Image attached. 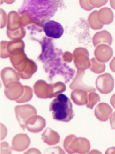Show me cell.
<instances>
[{
	"label": "cell",
	"instance_id": "cell-18",
	"mask_svg": "<svg viewBox=\"0 0 115 154\" xmlns=\"http://www.w3.org/2000/svg\"><path fill=\"white\" fill-rule=\"evenodd\" d=\"M109 119L111 128L115 130V111L112 114Z\"/></svg>",
	"mask_w": 115,
	"mask_h": 154
},
{
	"label": "cell",
	"instance_id": "cell-14",
	"mask_svg": "<svg viewBox=\"0 0 115 154\" xmlns=\"http://www.w3.org/2000/svg\"><path fill=\"white\" fill-rule=\"evenodd\" d=\"M12 149L8 143L6 142H3L1 143L0 154H10Z\"/></svg>",
	"mask_w": 115,
	"mask_h": 154
},
{
	"label": "cell",
	"instance_id": "cell-17",
	"mask_svg": "<svg viewBox=\"0 0 115 154\" xmlns=\"http://www.w3.org/2000/svg\"><path fill=\"white\" fill-rule=\"evenodd\" d=\"M1 140L4 139L6 136L7 130L4 125L1 123Z\"/></svg>",
	"mask_w": 115,
	"mask_h": 154
},
{
	"label": "cell",
	"instance_id": "cell-16",
	"mask_svg": "<svg viewBox=\"0 0 115 154\" xmlns=\"http://www.w3.org/2000/svg\"><path fill=\"white\" fill-rule=\"evenodd\" d=\"M65 153L64 151L59 147L49 148L45 151L46 153Z\"/></svg>",
	"mask_w": 115,
	"mask_h": 154
},
{
	"label": "cell",
	"instance_id": "cell-11",
	"mask_svg": "<svg viewBox=\"0 0 115 154\" xmlns=\"http://www.w3.org/2000/svg\"><path fill=\"white\" fill-rule=\"evenodd\" d=\"M98 11L94 10L91 13L88 17V21L92 28H99L102 27L103 24L100 22L97 17Z\"/></svg>",
	"mask_w": 115,
	"mask_h": 154
},
{
	"label": "cell",
	"instance_id": "cell-12",
	"mask_svg": "<svg viewBox=\"0 0 115 154\" xmlns=\"http://www.w3.org/2000/svg\"><path fill=\"white\" fill-rule=\"evenodd\" d=\"M100 100L99 96L95 93H90L88 95L87 107L92 109L94 106Z\"/></svg>",
	"mask_w": 115,
	"mask_h": 154
},
{
	"label": "cell",
	"instance_id": "cell-22",
	"mask_svg": "<svg viewBox=\"0 0 115 154\" xmlns=\"http://www.w3.org/2000/svg\"><path fill=\"white\" fill-rule=\"evenodd\" d=\"M110 4L111 8L115 10V0H110Z\"/></svg>",
	"mask_w": 115,
	"mask_h": 154
},
{
	"label": "cell",
	"instance_id": "cell-15",
	"mask_svg": "<svg viewBox=\"0 0 115 154\" xmlns=\"http://www.w3.org/2000/svg\"><path fill=\"white\" fill-rule=\"evenodd\" d=\"M91 5L94 8H99L105 5L108 2V0H89Z\"/></svg>",
	"mask_w": 115,
	"mask_h": 154
},
{
	"label": "cell",
	"instance_id": "cell-2",
	"mask_svg": "<svg viewBox=\"0 0 115 154\" xmlns=\"http://www.w3.org/2000/svg\"><path fill=\"white\" fill-rule=\"evenodd\" d=\"M63 145L65 150L69 153H86L90 148V143L87 139L77 137L73 135H69L65 138Z\"/></svg>",
	"mask_w": 115,
	"mask_h": 154
},
{
	"label": "cell",
	"instance_id": "cell-20",
	"mask_svg": "<svg viewBox=\"0 0 115 154\" xmlns=\"http://www.w3.org/2000/svg\"><path fill=\"white\" fill-rule=\"evenodd\" d=\"M110 103L111 106L115 109V94L111 97L110 99Z\"/></svg>",
	"mask_w": 115,
	"mask_h": 154
},
{
	"label": "cell",
	"instance_id": "cell-7",
	"mask_svg": "<svg viewBox=\"0 0 115 154\" xmlns=\"http://www.w3.org/2000/svg\"><path fill=\"white\" fill-rule=\"evenodd\" d=\"M112 112V109L107 103H100L95 107L94 114L96 116L100 121L105 122L110 118Z\"/></svg>",
	"mask_w": 115,
	"mask_h": 154
},
{
	"label": "cell",
	"instance_id": "cell-19",
	"mask_svg": "<svg viewBox=\"0 0 115 154\" xmlns=\"http://www.w3.org/2000/svg\"><path fill=\"white\" fill-rule=\"evenodd\" d=\"M24 153H41V152L37 149L32 148L29 149Z\"/></svg>",
	"mask_w": 115,
	"mask_h": 154
},
{
	"label": "cell",
	"instance_id": "cell-21",
	"mask_svg": "<svg viewBox=\"0 0 115 154\" xmlns=\"http://www.w3.org/2000/svg\"><path fill=\"white\" fill-rule=\"evenodd\" d=\"M106 154H115V147H113L108 148L105 153Z\"/></svg>",
	"mask_w": 115,
	"mask_h": 154
},
{
	"label": "cell",
	"instance_id": "cell-8",
	"mask_svg": "<svg viewBox=\"0 0 115 154\" xmlns=\"http://www.w3.org/2000/svg\"><path fill=\"white\" fill-rule=\"evenodd\" d=\"M42 139L45 143L49 145H54L60 141V136L56 131L47 128L42 134Z\"/></svg>",
	"mask_w": 115,
	"mask_h": 154
},
{
	"label": "cell",
	"instance_id": "cell-6",
	"mask_svg": "<svg viewBox=\"0 0 115 154\" xmlns=\"http://www.w3.org/2000/svg\"><path fill=\"white\" fill-rule=\"evenodd\" d=\"M30 142V138L26 134H19L13 138L11 147L12 150L17 151H23L28 147Z\"/></svg>",
	"mask_w": 115,
	"mask_h": 154
},
{
	"label": "cell",
	"instance_id": "cell-23",
	"mask_svg": "<svg viewBox=\"0 0 115 154\" xmlns=\"http://www.w3.org/2000/svg\"><path fill=\"white\" fill-rule=\"evenodd\" d=\"M111 68L113 71H115V58L113 59L111 64Z\"/></svg>",
	"mask_w": 115,
	"mask_h": 154
},
{
	"label": "cell",
	"instance_id": "cell-9",
	"mask_svg": "<svg viewBox=\"0 0 115 154\" xmlns=\"http://www.w3.org/2000/svg\"><path fill=\"white\" fill-rule=\"evenodd\" d=\"M98 20L102 24H108L113 20L114 15L112 11L108 7H104L98 11Z\"/></svg>",
	"mask_w": 115,
	"mask_h": 154
},
{
	"label": "cell",
	"instance_id": "cell-3",
	"mask_svg": "<svg viewBox=\"0 0 115 154\" xmlns=\"http://www.w3.org/2000/svg\"><path fill=\"white\" fill-rule=\"evenodd\" d=\"M15 110L17 121L24 130H25V122L27 119L37 113L36 109L30 104L16 106Z\"/></svg>",
	"mask_w": 115,
	"mask_h": 154
},
{
	"label": "cell",
	"instance_id": "cell-13",
	"mask_svg": "<svg viewBox=\"0 0 115 154\" xmlns=\"http://www.w3.org/2000/svg\"><path fill=\"white\" fill-rule=\"evenodd\" d=\"M79 3L81 7L87 11H91L94 8L90 3L89 0H79Z\"/></svg>",
	"mask_w": 115,
	"mask_h": 154
},
{
	"label": "cell",
	"instance_id": "cell-5",
	"mask_svg": "<svg viewBox=\"0 0 115 154\" xmlns=\"http://www.w3.org/2000/svg\"><path fill=\"white\" fill-rule=\"evenodd\" d=\"M46 125L45 119L42 116L35 115L27 119L25 122V128L29 131L38 132L42 131Z\"/></svg>",
	"mask_w": 115,
	"mask_h": 154
},
{
	"label": "cell",
	"instance_id": "cell-10",
	"mask_svg": "<svg viewBox=\"0 0 115 154\" xmlns=\"http://www.w3.org/2000/svg\"><path fill=\"white\" fill-rule=\"evenodd\" d=\"M71 98L76 104L83 106L86 105L87 102L88 95L83 91H74L71 94Z\"/></svg>",
	"mask_w": 115,
	"mask_h": 154
},
{
	"label": "cell",
	"instance_id": "cell-4",
	"mask_svg": "<svg viewBox=\"0 0 115 154\" xmlns=\"http://www.w3.org/2000/svg\"><path fill=\"white\" fill-rule=\"evenodd\" d=\"M43 29L46 36L55 39L61 37L64 32L62 26L58 22L53 20H49L45 22Z\"/></svg>",
	"mask_w": 115,
	"mask_h": 154
},
{
	"label": "cell",
	"instance_id": "cell-1",
	"mask_svg": "<svg viewBox=\"0 0 115 154\" xmlns=\"http://www.w3.org/2000/svg\"><path fill=\"white\" fill-rule=\"evenodd\" d=\"M49 110L54 119L68 122L73 118L74 114L72 104L69 99L63 94L58 95L50 103Z\"/></svg>",
	"mask_w": 115,
	"mask_h": 154
}]
</instances>
